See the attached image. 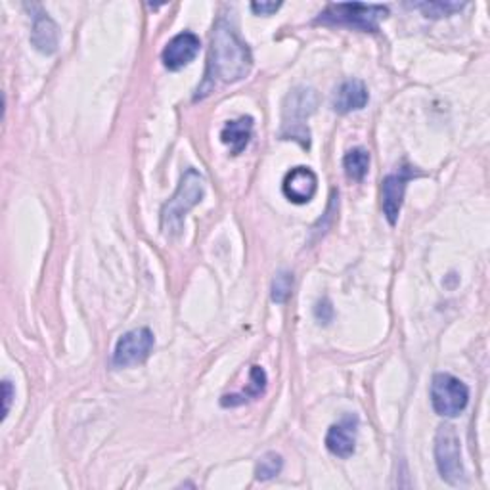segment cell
<instances>
[{
  "label": "cell",
  "mask_w": 490,
  "mask_h": 490,
  "mask_svg": "<svg viewBox=\"0 0 490 490\" xmlns=\"http://www.w3.org/2000/svg\"><path fill=\"white\" fill-rule=\"evenodd\" d=\"M370 100L366 84L358 79L345 81L333 96V109L337 113H350L366 108Z\"/></svg>",
  "instance_id": "7c38bea8"
},
{
  "label": "cell",
  "mask_w": 490,
  "mask_h": 490,
  "mask_svg": "<svg viewBox=\"0 0 490 490\" xmlns=\"http://www.w3.org/2000/svg\"><path fill=\"white\" fill-rule=\"evenodd\" d=\"M284 468V460L280 454L276 452H267L265 456H261L255 468V477L257 481H270L274 477H278Z\"/></svg>",
  "instance_id": "e0dca14e"
},
{
  "label": "cell",
  "mask_w": 490,
  "mask_h": 490,
  "mask_svg": "<svg viewBox=\"0 0 490 490\" xmlns=\"http://www.w3.org/2000/svg\"><path fill=\"white\" fill-rule=\"evenodd\" d=\"M280 8H282V3H253L251 4V10H253L257 16H272L274 12H278Z\"/></svg>",
  "instance_id": "44dd1931"
},
{
  "label": "cell",
  "mask_w": 490,
  "mask_h": 490,
  "mask_svg": "<svg viewBox=\"0 0 490 490\" xmlns=\"http://www.w3.org/2000/svg\"><path fill=\"white\" fill-rule=\"evenodd\" d=\"M357 416H345L341 422L330 427L325 435V448H328L337 458H350L355 454L357 445Z\"/></svg>",
  "instance_id": "8fae6325"
},
{
  "label": "cell",
  "mask_w": 490,
  "mask_h": 490,
  "mask_svg": "<svg viewBox=\"0 0 490 490\" xmlns=\"http://www.w3.org/2000/svg\"><path fill=\"white\" fill-rule=\"evenodd\" d=\"M414 177H420V173L414 171L412 167H405L398 173L389 174V177L383 179L382 207H383V215L389 221V224H397L400 209H402V199H405V192H406V184Z\"/></svg>",
  "instance_id": "ba28073f"
},
{
  "label": "cell",
  "mask_w": 490,
  "mask_h": 490,
  "mask_svg": "<svg viewBox=\"0 0 490 490\" xmlns=\"http://www.w3.org/2000/svg\"><path fill=\"white\" fill-rule=\"evenodd\" d=\"M470 389L450 374H437L431 382V405L438 416L456 418L466 410Z\"/></svg>",
  "instance_id": "8992f818"
},
{
  "label": "cell",
  "mask_w": 490,
  "mask_h": 490,
  "mask_svg": "<svg viewBox=\"0 0 490 490\" xmlns=\"http://www.w3.org/2000/svg\"><path fill=\"white\" fill-rule=\"evenodd\" d=\"M317 109V92L312 89L299 86L284 100L282 109V129L280 136L284 141H295L303 148H310V131L307 119Z\"/></svg>",
  "instance_id": "3957f363"
},
{
  "label": "cell",
  "mask_w": 490,
  "mask_h": 490,
  "mask_svg": "<svg viewBox=\"0 0 490 490\" xmlns=\"http://www.w3.org/2000/svg\"><path fill=\"white\" fill-rule=\"evenodd\" d=\"M435 462L437 470L441 473V479L452 486H460L466 481V473L462 466L460 452V437L454 425L445 423L438 427L435 437Z\"/></svg>",
  "instance_id": "5b68a950"
},
{
  "label": "cell",
  "mask_w": 490,
  "mask_h": 490,
  "mask_svg": "<svg viewBox=\"0 0 490 490\" xmlns=\"http://www.w3.org/2000/svg\"><path fill=\"white\" fill-rule=\"evenodd\" d=\"M205 194V179L204 174L196 169H188L177 192L161 209V230L167 236H177L182 232V222L186 213L196 207Z\"/></svg>",
  "instance_id": "7a4b0ae2"
},
{
  "label": "cell",
  "mask_w": 490,
  "mask_h": 490,
  "mask_svg": "<svg viewBox=\"0 0 490 490\" xmlns=\"http://www.w3.org/2000/svg\"><path fill=\"white\" fill-rule=\"evenodd\" d=\"M314 314H317V318L324 324H328L333 317V309H332V303L328 299H324L320 301V303L317 305V309H314Z\"/></svg>",
  "instance_id": "ffe728a7"
},
{
  "label": "cell",
  "mask_w": 490,
  "mask_h": 490,
  "mask_svg": "<svg viewBox=\"0 0 490 490\" xmlns=\"http://www.w3.org/2000/svg\"><path fill=\"white\" fill-rule=\"evenodd\" d=\"M343 169L350 181L360 182L368 174L370 154L364 148H355L343 157Z\"/></svg>",
  "instance_id": "2e32d148"
},
{
  "label": "cell",
  "mask_w": 490,
  "mask_h": 490,
  "mask_svg": "<svg viewBox=\"0 0 490 490\" xmlns=\"http://www.w3.org/2000/svg\"><path fill=\"white\" fill-rule=\"evenodd\" d=\"M463 6V3H420V4H412V8H418L423 12L425 18H448L452 14H456Z\"/></svg>",
  "instance_id": "ac0fdd59"
},
{
  "label": "cell",
  "mask_w": 490,
  "mask_h": 490,
  "mask_svg": "<svg viewBox=\"0 0 490 490\" xmlns=\"http://www.w3.org/2000/svg\"><path fill=\"white\" fill-rule=\"evenodd\" d=\"M251 66H253V56L251 50L237 35L234 25L221 18L211 35V48L207 56L205 77L197 86L194 100H204L211 92H215L219 84H230L247 77Z\"/></svg>",
  "instance_id": "6da1fadb"
},
{
  "label": "cell",
  "mask_w": 490,
  "mask_h": 490,
  "mask_svg": "<svg viewBox=\"0 0 490 490\" xmlns=\"http://www.w3.org/2000/svg\"><path fill=\"white\" fill-rule=\"evenodd\" d=\"M251 134H253V119L240 117L224 125V129L221 131V141L222 144L230 146L232 156H240L247 148Z\"/></svg>",
  "instance_id": "5bb4252c"
},
{
  "label": "cell",
  "mask_w": 490,
  "mask_h": 490,
  "mask_svg": "<svg viewBox=\"0 0 490 490\" xmlns=\"http://www.w3.org/2000/svg\"><path fill=\"white\" fill-rule=\"evenodd\" d=\"M267 389V374L265 370H262L261 366H253L251 368V374H249V383H247V389L242 393V395H224L221 398V405L222 406H240L244 405V402L247 400H255L259 398L262 393H265Z\"/></svg>",
  "instance_id": "9a60e30c"
},
{
  "label": "cell",
  "mask_w": 490,
  "mask_h": 490,
  "mask_svg": "<svg viewBox=\"0 0 490 490\" xmlns=\"http://www.w3.org/2000/svg\"><path fill=\"white\" fill-rule=\"evenodd\" d=\"M389 16V8L382 4H362V3H337L330 4L318 16V23L328 25H347L358 31L378 33L380 21Z\"/></svg>",
  "instance_id": "277c9868"
},
{
  "label": "cell",
  "mask_w": 490,
  "mask_h": 490,
  "mask_svg": "<svg viewBox=\"0 0 490 490\" xmlns=\"http://www.w3.org/2000/svg\"><path fill=\"white\" fill-rule=\"evenodd\" d=\"M154 349V333L148 328H138L125 333L113 350V366L129 368L142 364Z\"/></svg>",
  "instance_id": "52a82bcc"
},
{
  "label": "cell",
  "mask_w": 490,
  "mask_h": 490,
  "mask_svg": "<svg viewBox=\"0 0 490 490\" xmlns=\"http://www.w3.org/2000/svg\"><path fill=\"white\" fill-rule=\"evenodd\" d=\"M293 290V274L282 270L276 274V278L272 282V301L278 305H284L287 299L292 297Z\"/></svg>",
  "instance_id": "d6986e66"
},
{
  "label": "cell",
  "mask_w": 490,
  "mask_h": 490,
  "mask_svg": "<svg viewBox=\"0 0 490 490\" xmlns=\"http://www.w3.org/2000/svg\"><path fill=\"white\" fill-rule=\"evenodd\" d=\"M31 43L43 54H54L58 48V25L43 10H39V14L33 16Z\"/></svg>",
  "instance_id": "4fadbf2b"
},
{
  "label": "cell",
  "mask_w": 490,
  "mask_h": 490,
  "mask_svg": "<svg viewBox=\"0 0 490 490\" xmlns=\"http://www.w3.org/2000/svg\"><path fill=\"white\" fill-rule=\"evenodd\" d=\"M3 387H4V410H3V420H6L8 412H10V405H12V395H14V389H12V383H10V382H4Z\"/></svg>",
  "instance_id": "7402d4cb"
},
{
  "label": "cell",
  "mask_w": 490,
  "mask_h": 490,
  "mask_svg": "<svg viewBox=\"0 0 490 490\" xmlns=\"http://www.w3.org/2000/svg\"><path fill=\"white\" fill-rule=\"evenodd\" d=\"M284 196L297 205H305L318 190L317 173L309 167H295L285 174L282 184Z\"/></svg>",
  "instance_id": "30bf717a"
},
{
  "label": "cell",
  "mask_w": 490,
  "mask_h": 490,
  "mask_svg": "<svg viewBox=\"0 0 490 490\" xmlns=\"http://www.w3.org/2000/svg\"><path fill=\"white\" fill-rule=\"evenodd\" d=\"M199 48H201L199 36L192 31H184L174 36V39L169 41V44L163 48L161 52L163 66L171 71H179L184 66L190 64V61L199 54Z\"/></svg>",
  "instance_id": "9c48e42d"
}]
</instances>
